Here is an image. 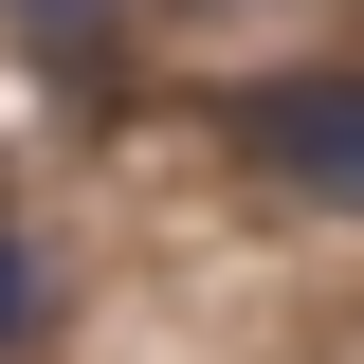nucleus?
<instances>
[{
	"mask_svg": "<svg viewBox=\"0 0 364 364\" xmlns=\"http://www.w3.org/2000/svg\"><path fill=\"white\" fill-rule=\"evenodd\" d=\"M237 164H255V182H291V200H346V219H364V73L328 55V73L237 91Z\"/></svg>",
	"mask_w": 364,
	"mask_h": 364,
	"instance_id": "nucleus-1",
	"label": "nucleus"
},
{
	"mask_svg": "<svg viewBox=\"0 0 364 364\" xmlns=\"http://www.w3.org/2000/svg\"><path fill=\"white\" fill-rule=\"evenodd\" d=\"M37 328H55V291H37V255L0 237V346H37Z\"/></svg>",
	"mask_w": 364,
	"mask_h": 364,
	"instance_id": "nucleus-2",
	"label": "nucleus"
},
{
	"mask_svg": "<svg viewBox=\"0 0 364 364\" xmlns=\"http://www.w3.org/2000/svg\"><path fill=\"white\" fill-rule=\"evenodd\" d=\"M18 18H109V0H18Z\"/></svg>",
	"mask_w": 364,
	"mask_h": 364,
	"instance_id": "nucleus-3",
	"label": "nucleus"
}]
</instances>
